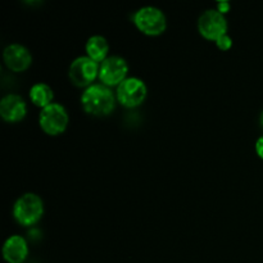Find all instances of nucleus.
I'll list each match as a JSON object with an SVG mask.
<instances>
[{"label": "nucleus", "mask_w": 263, "mask_h": 263, "mask_svg": "<svg viewBox=\"0 0 263 263\" xmlns=\"http://www.w3.org/2000/svg\"><path fill=\"white\" fill-rule=\"evenodd\" d=\"M3 59L12 72H25L32 64V54L21 44H9L3 51Z\"/></svg>", "instance_id": "obj_9"}, {"label": "nucleus", "mask_w": 263, "mask_h": 263, "mask_svg": "<svg viewBox=\"0 0 263 263\" xmlns=\"http://www.w3.org/2000/svg\"><path fill=\"white\" fill-rule=\"evenodd\" d=\"M228 21L225 14L217 9H207L198 20V31L200 35L210 41H217L221 36L228 33Z\"/></svg>", "instance_id": "obj_7"}, {"label": "nucleus", "mask_w": 263, "mask_h": 263, "mask_svg": "<svg viewBox=\"0 0 263 263\" xmlns=\"http://www.w3.org/2000/svg\"><path fill=\"white\" fill-rule=\"evenodd\" d=\"M27 115V103L21 95L7 94L0 100V116L9 123L22 121Z\"/></svg>", "instance_id": "obj_10"}, {"label": "nucleus", "mask_w": 263, "mask_h": 263, "mask_svg": "<svg viewBox=\"0 0 263 263\" xmlns=\"http://www.w3.org/2000/svg\"><path fill=\"white\" fill-rule=\"evenodd\" d=\"M28 257V243L23 236L10 235L3 246V258L8 263H23Z\"/></svg>", "instance_id": "obj_11"}, {"label": "nucleus", "mask_w": 263, "mask_h": 263, "mask_svg": "<svg viewBox=\"0 0 263 263\" xmlns=\"http://www.w3.org/2000/svg\"><path fill=\"white\" fill-rule=\"evenodd\" d=\"M85 50H86V55L89 58L98 62V63H102L103 61L108 58L109 44H108L107 39L102 35L90 36L86 41V45H85Z\"/></svg>", "instance_id": "obj_12"}, {"label": "nucleus", "mask_w": 263, "mask_h": 263, "mask_svg": "<svg viewBox=\"0 0 263 263\" xmlns=\"http://www.w3.org/2000/svg\"><path fill=\"white\" fill-rule=\"evenodd\" d=\"M230 8L231 4L229 2H218L217 4H216V9L220 13H222V14H226V13L230 10Z\"/></svg>", "instance_id": "obj_15"}, {"label": "nucleus", "mask_w": 263, "mask_h": 263, "mask_svg": "<svg viewBox=\"0 0 263 263\" xmlns=\"http://www.w3.org/2000/svg\"><path fill=\"white\" fill-rule=\"evenodd\" d=\"M259 125H261V128L263 130V110L261 112V116H259Z\"/></svg>", "instance_id": "obj_17"}, {"label": "nucleus", "mask_w": 263, "mask_h": 263, "mask_svg": "<svg viewBox=\"0 0 263 263\" xmlns=\"http://www.w3.org/2000/svg\"><path fill=\"white\" fill-rule=\"evenodd\" d=\"M100 63L92 61L87 55L77 57L72 61L68 68L69 81L77 87H85L94 85V81L99 79Z\"/></svg>", "instance_id": "obj_5"}, {"label": "nucleus", "mask_w": 263, "mask_h": 263, "mask_svg": "<svg viewBox=\"0 0 263 263\" xmlns=\"http://www.w3.org/2000/svg\"><path fill=\"white\" fill-rule=\"evenodd\" d=\"M254 149H256L257 156L263 161V135L259 136L256 141V145H254Z\"/></svg>", "instance_id": "obj_16"}, {"label": "nucleus", "mask_w": 263, "mask_h": 263, "mask_svg": "<svg viewBox=\"0 0 263 263\" xmlns=\"http://www.w3.org/2000/svg\"><path fill=\"white\" fill-rule=\"evenodd\" d=\"M136 28L146 36H159L166 31L167 18L159 8L146 5L138 9L133 18Z\"/></svg>", "instance_id": "obj_3"}, {"label": "nucleus", "mask_w": 263, "mask_h": 263, "mask_svg": "<svg viewBox=\"0 0 263 263\" xmlns=\"http://www.w3.org/2000/svg\"><path fill=\"white\" fill-rule=\"evenodd\" d=\"M127 73L128 64L123 57L110 55L100 63V84L108 87H117L121 82L127 79Z\"/></svg>", "instance_id": "obj_8"}, {"label": "nucleus", "mask_w": 263, "mask_h": 263, "mask_svg": "<svg viewBox=\"0 0 263 263\" xmlns=\"http://www.w3.org/2000/svg\"><path fill=\"white\" fill-rule=\"evenodd\" d=\"M68 112L66 107L59 103H51L48 107L43 108L39 115V125L46 135H62L68 127Z\"/></svg>", "instance_id": "obj_4"}, {"label": "nucleus", "mask_w": 263, "mask_h": 263, "mask_svg": "<svg viewBox=\"0 0 263 263\" xmlns=\"http://www.w3.org/2000/svg\"><path fill=\"white\" fill-rule=\"evenodd\" d=\"M13 218L21 226L36 225L44 216V202L35 193H25L13 204Z\"/></svg>", "instance_id": "obj_2"}, {"label": "nucleus", "mask_w": 263, "mask_h": 263, "mask_svg": "<svg viewBox=\"0 0 263 263\" xmlns=\"http://www.w3.org/2000/svg\"><path fill=\"white\" fill-rule=\"evenodd\" d=\"M117 98L112 89L103 84H94L85 89L81 95V104L85 112L95 117H105L115 110Z\"/></svg>", "instance_id": "obj_1"}, {"label": "nucleus", "mask_w": 263, "mask_h": 263, "mask_svg": "<svg viewBox=\"0 0 263 263\" xmlns=\"http://www.w3.org/2000/svg\"><path fill=\"white\" fill-rule=\"evenodd\" d=\"M148 95V87L139 77H127L116 89V98L125 108H136L143 104Z\"/></svg>", "instance_id": "obj_6"}, {"label": "nucleus", "mask_w": 263, "mask_h": 263, "mask_svg": "<svg viewBox=\"0 0 263 263\" xmlns=\"http://www.w3.org/2000/svg\"><path fill=\"white\" fill-rule=\"evenodd\" d=\"M30 99L36 107H40L43 109L54 103V91L45 82H36L30 89Z\"/></svg>", "instance_id": "obj_13"}, {"label": "nucleus", "mask_w": 263, "mask_h": 263, "mask_svg": "<svg viewBox=\"0 0 263 263\" xmlns=\"http://www.w3.org/2000/svg\"><path fill=\"white\" fill-rule=\"evenodd\" d=\"M216 45H217V48L220 49V50L228 51L230 50L231 46H233V39L226 33V35L221 36V37L216 41Z\"/></svg>", "instance_id": "obj_14"}]
</instances>
